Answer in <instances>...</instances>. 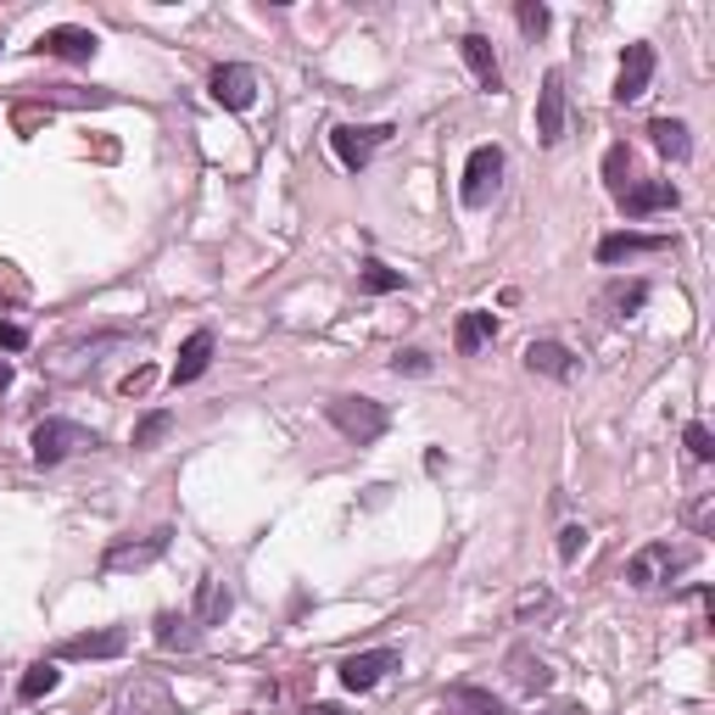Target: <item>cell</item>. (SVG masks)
Listing matches in <instances>:
<instances>
[{
	"mask_svg": "<svg viewBox=\"0 0 715 715\" xmlns=\"http://www.w3.org/2000/svg\"><path fill=\"white\" fill-rule=\"evenodd\" d=\"M693 559H698L693 542H643V548L626 559V587L654 592V587H665L670 576H682Z\"/></svg>",
	"mask_w": 715,
	"mask_h": 715,
	"instance_id": "1",
	"label": "cell"
},
{
	"mask_svg": "<svg viewBox=\"0 0 715 715\" xmlns=\"http://www.w3.org/2000/svg\"><path fill=\"white\" fill-rule=\"evenodd\" d=\"M324 420H330L352 448H375V442L386 437V425H392L386 403H375V398H330V403H324Z\"/></svg>",
	"mask_w": 715,
	"mask_h": 715,
	"instance_id": "2",
	"label": "cell"
},
{
	"mask_svg": "<svg viewBox=\"0 0 715 715\" xmlns=\"http://www.w3.org/2000/svg\"><path fill=\"white\" fill-rule=\"evenodd\" d=\"M85 448H101V437L90 431V425H79V420H40L35 425V437H29V453H35V464L40 470H57V464H68L74 453H85Z\"/></svg>",
	"mask_w": 715,
	"mask_h": 715,
	"instance_id": "3",
	"label": "cell"
},
{
	"mask_svg": "<svg viewBox=\"0 0 715 715\" xmlns=\"http://www.w3.org/2000/svg\"><path fill=\"white\" fill-rule=\"evenodd\" d=\"M392 135H398V124H335L330 129V151H335V163L346 174H364Z\"/></svg>",
	"mask_w": 715,
	"mask_h": 715,
	"instance_id": "4",
	"label": "cell"
},
{
	"mask_svg": "<svg viewBox=\"0 0 715 715\" xmlns=\"http://www.w3.org/2000/svg\"><path fill=\"white\" fill-rule=\"evenodd\" d=\"M168 542H174V526H157V531H146V537H124V542H112V548L101 554V576L146 570V565H157V559L168 554Z\"/></svg>",
	"mask_w": 715,
	"mask_h": 715,
	"instance_id": "5",
	"label": "cell"
},
{
	"mask_svg": "<svg viewBox=\"0 0 715 715\" xmlns=\"http://www.w3.org/2000/svg\"><path fill=\"white\" fill-rule=\"evenodd\" d=\"M107 715H179L174 693L163 676H129L118 693H112V709Z\"/></svg>",
	"mask_w": 715,
	"mask_h": 715,
	"instance_id": "6",
	"label": "cell"
},
{
	"mask_svg": "<svg viewBox=\"0 0 715 715\" xmlns=\"http://www.w3.org/2000/svg\"><path fill=\"white\" fill-rule=\"evenodd\" d=\"M498 185H503V146H476L464 163V185H459L464 207H487L498 196Z\"/></svg>",
	"mask_w": 715,
	"mask_h": 715,
	"instance_id": "7",
	"label": "cell"
},
{
	"mask_svg": "<svg viewBox=\"0 0 715 715\" xmlns=\"http://www.w3.org/2000/svg\"><path fill=\"white\" fill-rule=\"evenodd\" d=\"M129 654V626H96V631H74L51 648V659H118Z\"/></svg>",
	"mask_w": 715,
	"mask_h": 715,
	"instance_id": "8",
	"label": "cell"
},
{
	"mask_svg": "<svg viewBox=\"0 0 715 715\" xmlns=\"http://www.w3.org/2000/svg\"><path fill=\"white\" fill-rule=\"evenodd\" d=\"M398 665H403V654H398V648L352 654V659H341V687H346V693H370V687H381Z\"/></svg>",
	"mask_w": 715,
	"mask_h": 715,
	"instance_id": "9",
	"label": "cell"
},
{
	"mask_svg": "<svg viewBox=\"0 0 715 715\" xmlns=\"http://www.w3.org/2000/svg\"><path fill=\"white\" fill-rule=\"evenodd\" d=\"M207 96H213L218 107H229V112H246V107L257 101V74H252L246 62H218L213 79H207Z\"/></svg>",
	"mask_w": 715,
	"mask_h": 715,
	"instance_id": "10",
	"label": "cell"
},
{
	"mask_svg": "<svg viewBox=\"0 0 715 715\" xmlns=\"http://www.w3.org/2000/svg\"><path fill=\"white\" fill-rule=\"evenodd\" d=\"M648 79H654V46L631 40V46L620 51V74H615V101H620V107L643 101V96H648Z\"/></svg>",
	"mask_w": 715,
	"mask_h": 715,
	"instance_id": "11",
	"label": "cell"
},
{
	"mask_svg": "<svg viewBox=\"0 0 715 715\" xmlns=\"http://www.w3.org/2000/svg\"><path fill=\"white\" fill-rule=\"evenodd\" d=\"M565 140V74H542V90H537V146H559Z\"/></svg>",
	"mask_w": 715,
	"mask_h": 715,
	"instance_id": "12",
	"label": "cell"
},
{
	"mask_svg": "<svg viewBox=\"0 0 715 715\" xmlns=\"http://www.w3.org/2000/svg\"><path fill=\"white\" fill-rule=\"evenodd\" d=\"M35 51H40V57H57V62H90V57L101 51V40H96L90 29L62 23V29H46V35L35 40Z\"/></svg>",
	"mask_w": 715,
	"mask_h": 715,
	"instance_id": "13",
	"label": "cell"
},
{
	"mask_svg": "<svg viewBox=\"0 0 715 715\" xmlns=\"http://www.w3.org/2000/svg\"><path fill=\"white\" fill-rule=\"evenodd\" d=\"M615 202H620V213H626V218H648V213L676 207L682 196H676V185H670V179H631Z\"/></svg>",
	"mask_w": 715,
	"mask_h": 715,
	"instance_id": "14",
	"label": "cell"
},
{
	"mask_svg": "<svg viewBox=\"0 0 715 715\" xmlns=\"http://www.w3.org/2000/svg\"><path fill=\"white\" fill-rule=\"evenodd\" d=\"M526 370L531 375H542V381H576V352L565 346V341H531L526 346Z\"/></svg>",
	"mask_w": 715,
	"mask_h": 715,
	"instance_id": "15",
	"label": "cell"
},
{
	"mask_svg": "<svg viewBox=\"0 0 715 715\" xmlns=\"http://www.w3.org/2000/svg\"><path fill=\"white\" fill-rule=\"evenodd\" d=\"M213 330H196V335H185V346H179V358H174V370H168V381L174 386H190V381H202L207 375V364H213Z\"/></svg>",
	"mask_w": 715,
	"mask_h": 715,
	"instance_id": "16",
	"label": "cell"
},
{
	"mask_svg": "<svg viewBox=\"0 0 715 715\" xmlns=\"http://www.w3.org/2000/svg\"><path fill=\"white\" fill-rule=\"evenodd\" d=\"M459 57H464V68L476 74V85H481V90L503 96V68H498V57H492V40H487V35H464V40H459Z\"/></svg>",
	"mask_w": 715,
	"mask_h": 715,
	"instance_id": "17",
	"label": "cell"
},
{
	"mask_svg": "<svg viewBox=\"0 0 715 715\" xmlns=\"http://www.w3.org/2000/svg\"><path fill=\"white\" fill-rule=\"evenodd\" d=\"M643 252H670V235H643V229H615L598 241V263H626Z\"/></svg>",
	"mask_w": 715,
	"mask_h": 715,
	"instance_id": "18",
	"label": "cell"
},
{
	"mask_svg": "<svg viewBox=\"0 0 715 715\" xmlns=\"http://www.w3.org/2000/svg\"><path fill=\"white\" fill-rule=\"evenodd\" d=\"M648 146L659 151V157H670V163H687L693 157V129L682 124V118H648Z\"/></svg>",
	"mask_w": 715,
	"mask_h": 715,
	"instance_id": "19",
	"label": "cell"
},
{
	"mask_svg": "<svg viewBox=\"0 0 715 715\" xmlns=\"http://www.w3.org/2000/svg\"><path fill=\"white\" fill-rule=\"evenodd\" d=\"M492 341H498V319H492L487 307H470V313H459V324H453V346H459L464 358L487 352Z\"/></svg>",
	"mask_w": 715,
	"mask_h": 715,
	"instance_id": "20",
	"label": "cell"
},
{
	"mask_svg": "<svg viewBox=\"0 0 715 715\" xmlns=\"http://www.w3.org/2000/svg\"><path fill=\"white\" fill-rule=\"evenodd\" d=\"M509 682H515L526 698H537V693H548V687H554V670H548V659H542V654L515 648V654H509Z\"/></svg>",
	"mask_w": 715,
	"mask_h": 715,
	"instance_id": "21",
	"label": "cell"
},
{
	"mask_svg": "<svg viewBox=\"0 0 715 715\" xmlns=\"http://www.w3.org/2000/svg\"><path fill=\"white\" fill-rule=\"evenodd\" d=\"M229 609H235L229 587H224L218 576H202V581H196V609H190V620H196V626H224Z\"/></svg>",
	"mask_w": 715,
	"mask_h": 715,
	"instance_id": "22",
	"label": "cell"
},
{
	"mask_svg": "<svg viewBox=\"0 0 715 715\" xmlns=\"http://www.w3.org/2000/svg\"><path fill=\"white\" fill-rule=\"evenodd\" d=\"M643 302H648V280H609L598 296V307L609 319H631V313H643Z\"/></svg>",
	"mask_w": 715,
	"mask_h": 715,
	"instance_id": "23",
	"label": "cell"
},
{
	"mask_svg": "<svg viewBox=\"0 0 715 715\" xmlns=\"http://www.w3.org/2000/svg\"><path fill=\"white\" fill-rule=\"evenodd\" d=\"M202 643V626L190 620V615H174V609H163L157 615V648H168V654H190Z\"/></svg>",
	"mask_w": 715,
	"mask_h": 715,
	"instance_id": "24",
	"label": "cell"
},
{
	"mask_svg": "<svg viewBox=\"0 0 715 715\" xmlns=\"http://www.w3.org/2000/svg\"><path fill=\"white\" fill-rule=\"evenodd\" d=\"M448 715H509L503 709V698H492L487 687H476V682H459V687H448V704H442Z\"/></svg>",
	"mask_w": 715,
	"mask_h": 715,
	"instance_id": "25",
	"label": "cell"
},
{
	"mask_svg": "<svg viewBox=\"0 0 715 715\" xmlns=\"http://www.w3.org/2000/svg\"><path fill=\"white\" fill-rule=\"evenodd\" d=\"M57 682H62L57 659H35V665L18 676V698H23V704H40L46 693H57Z\"/></svg>",
	"mask_w": 715,
	"mask_h": 715,
	"instance_id": "26",
	"label": "cell"
},
{
	"mask_svg": "<svg viewBox=\"0 0 715 715\" xmlns=\"http://www.w3.org/2000/svg\"><path fill=\"white\" fill-rule=\"evenodd\" d=\"M358 285H364L370 296H386V291H403V274L386 268L381 257H364V268H358Z\"/></svg>",
	"mask_w": 715,
	"mask_h": 715,
	"instance_id": "27",
	"label": "cell"
},
{
	"mask_svg": "<svg viewBox=\"0 0 715 715\" xmlns=\"http://www.w3.org/2000/svg\"><path fill=\"white\" fill-rule=\"evenodd\" d=\"M604 185H609V196H620L631 185V151L626 146H609L604 151Z\"/></svg>",
	"mask_w": 715,
	"mask_h": 715,
	"instance_id": "28",
	"label": "cell"
},
{
	"mask_svg": "<svg viewBox=\"0 0 715 715\" xmlns=\"http://www.w3.org/2000/svg\"><path fill=\"white\" fill-rule=\"evenodd\" d=\"M682 520H687L693 537H715V492H698V498L682 509Z\"/></svg>",
	"mask_w": 715,
	"mask_h": 715,
	"instance_id": "29",
	"label": "cell"
},
{
	"mask_svg": "<svg viewBox=\"0 0 715 715\" xmlns=\"http://www.w3.org/2000/svg\"><path fill=\"white\" fill-rule=\"evenodd\" d=\"M515 23H520V35H526V40H542V35H548V23H554V12L542 7V0H520V7H515Z\"/></svg>",
	"mask_w": 715,
	"mask_h": 715,
	"instance_id": "30",
	"label": "cell"
},
{
	"mask_svg": "<svg viewBox=\"0 0 715 715\" xmlns=\"http://www.w3.org/2000/svg\"><path fill=\"white\" fill-rule=\"evenodd\" d=\"M168 431H174V414H168V409H151V414L135 425V437H129V442H135V448H157Z\"/></svg>",
	"mask_w": 715,
	"mask_h": 715,
	"instance_id": "31",
	"label": "cell"
},
{
	"mask_svg": "<svg viewBox=\"0 0 715 715\" xmlns=\"http://www.w3.org/2000/svg\"><path fill=\"white\" fill-rule=\"evenodd\" d=\"M682 448H687V459H693V464H709V459H715V437H709V425H704V420H693V425L682 431Z\"/></svg>",
	"mask_w": 715,
	"mask_h": 715,
	"instance_id": "32",
	"label": "cell"
},
{
	"mask_svg": "<svg viewBox=\"0 0 715 715\" xmlns=\"http://www.w3.org/2000/svg\"><path fill=\"white\" fill-rule=\"evenodd\" d=\"M554 604H559V598H554L548 587H526V592L515 598V620H531V615H548Z\"/></svg>",
	"mask_w": 715,
	"mask_h": 715,
	"instance_id": "33",
	"label": "cell"
},
{
	"mask_svg": "<svg viewBox=\"0 0 715 715\" xmlns=\"http://www.w3.org/2000/svg\"><path fill=\"white\" fill-rule=\"evenodd\" d=\"M392 375H431V352L425 346H403L392 358Z\"/></svg>",
	"mask_w": 715,
	"mask_h": 715,
	"instance_id": "34",
	"label": "cell"
},
{
	"mask_svg": "<svg viewBox=\"0 0 715 715\" xmlns=\"http://www.w3.org/2000/svg\"><path fill=\"white\" fill-rule=\"evenodd\" d=\"M581 548H587V526H565V531H559V542H554V554H559L565 565H576V554H581Z\"/></svg>",
	"mask_w": 715,
	"mask_h": 715,
	"instance_id": "35",
	"label": "cell"
},
{
	"mask_svg": "<svg viewBox=\"0 0 715 715\" xmlns=\"http://www.w3.org/2000/svg\"><path fill=\"white\" fill-rule=\"evenodd\" d=\"M0 346H7V352H23V346H29V330L12 324V319H0Z\"/></svg>",
	"mask_w": 715,
	"mask_h": 715,
	"instance_id": "36",
	"label": "cell"
},
{
	"mask_svg": "<svg viewBox=\"0 0 715 715\" xmlns=\"http://www.w3.org/2000/svg\"><path fill=\"white\" fill-rule=\"evenodd\" d=\"M151 381H157V370H135V375L124 381V398H146V392H151Z\"/></svg>",
	"mask_w": 715,
	"mask_h": 715,
	"instance_id": "37",
	"label": "cell"
},
{
	"mask_svg": "<svg viewBox=\"0 0 715 715\" xmlns=\"http://www.w3.org/2000/svg\"><path fill=\"white\" fill-rule=\"evenodd\" d=\"M302 715H341V709H335V704H307Z\"/></svg>",
	"mask_w": 715,
	"mask_h": 715,
	"instance_id": "38",
	"label": "cell"
},
{
	"mask_svg": "<svg viewBox=\"0 0 715 715\" xmlns=\"http://www.w3.org/2000/svg\"><path fill=\"white\" fill-rule=\"evenodd\" d=\"M0 392H12V364H0Z\"/></svg>",
	"mask_w": 715,
	"mask_h": 715,
	"instance_id": "39",
	"label": "cell"
},
{
	"mask_svg": "<svg viewBox=\"0 0 715 715\" xmlns=\"http://www.w3.org/2000/svg\"><path fill=\"white\" fill-rule=\"evenodd\" d=\"M437 715H448V709H437Z\"/></svg>",
	"mask_w": 715,
	"mask_h": 715,
	"instance_id": "40",
	"label": "cell"
}]
</instances>
